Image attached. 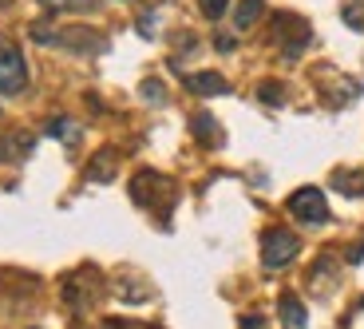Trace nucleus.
<instances>
[{
  "label": "nucleus",
  "mask_w": 364,
  "mask_h": 329,
  "mask_svg": "<svg viewBox=\"0 0 364 329\" xmlns=\"http://www.w3.org/2000/svg\"><path fill=\"white\" fill-rule=\"evenodd\" d=\"M289 214L297 222H305V226H325V222H328L325 191H317V187H301V191L289 199Z\"/></svg>",
  "instance_id": "nucleus-1"
},
{
  "label": "nucleus",
  "mask_w": 364,
  "mask_h": 329,
  "mask_svg": "<svg viewBox=\"0 0 364 329\" xmlns=\"http://www.w3.org/2000/svg\"><path fill=\"white\" fill-rule=\"evenodd\" d=\"M301 242L297 234H289V230H269V234L262 238V262L265 270H282V266H289L293 258H297Z\"/></svg>",
  "instance_id": "nucleus-2"
},
{
  "label": "nucleus",
  "mask_w": 364,
  "mask_h": 329,
  "mask_svg": "<svg viewBox=\"0 0 364 329\" xmlns=\"http://www.w3.org/2000/svg\"><path fill=\"white\" fill-rule=\"evenodd\" d=\"M24 83H28L24 56H20L16 48H4V52H0V92L16 95V92H24Z\"/></svg>",
  "instance_id": "nucleus-3"
},
{
  "label": "nucleus",
  "mask_w": 364,
  "mask_h": 329,
  "mask_svg": "<svg viewBox=\"0 0 364 329\" xmlns=\"http://www.w3.org/2000/svg\"><path fill=\"white\" fill-rule=\"evenodd\" d=\"M186 88H191L194 95H226L230 92V83L222 80L218 72H194V75H186Z\"/></svg>",
  "instance_id": "nucleus-4"
},
{
  "label": "nucleus",
  "mask_w": 364,
  "mask_h": 329,
  "mask_svg": "<svg viewBox=\"0 0 364 329\" xmlns=\"http://www.w3.org/2000/svg\"><path fill=\"white\" fill-rule=\"evenodd\" d=\"M32 155V135H0V163H24Z\"/></svg>",
  "instance_id": "nucleus-5"
},
{
  "label": "nucleus",
  "mask_w": 364,
  "mask_h": 329,
  "mask_svg": "<svg viewBox=\"0 0 364 329\" xmlns=\"http://www.w3.org/2000/svg\"><path fill=\"white\" fill-rule=\"evenodd\" d=\"M282 321L289 329H309V313L297 302V293H282Z\"/></svg>",
  "instance_id": "nucleus-6"
},
{
  "label": "nucleus",
  "mask_w": 364,
  "mask_h": 329,
  "mask_svg": "<svg viewBox=\"0 0 364 329\" xmlns=\"http://www.w3.org/2000/svg\"><path fill=\"white\" fill-rule=\"evenodd\" d=\"M87 174L95 179V183H107V179H115V151H100V155H95V163L87 167Z\"/></svg>",
  "instance_id": "nucleus-7"
},
{
  "label": "nucleus",
  "mask_w": 364,
  "mask_h": 329,
  "mask_svg": "<svg viewBox=\"0 0 364 329\" xmlns=\"http://www.w3.org/2000/svg\"><path fill=\"white\" fill-rule=\"evenodd\" d=\"M262 16V0H237V12H234V28L237 32H246L254 20Z\"/></svg>",
  "instance_id": "nucleus-8"
},
{
  "label": "nucleus",
  "mask_w": 364,
  "mask_h": 329,
  "mask_svg": "<svg viewBox=\"0 0 364 329\" xmlns=\"http://www.w3.org/2000/svg\"><path fill=\"white\" fill-rule=\"evenodd\" d=\"M191 123H194V135H198L202 143H218V139H222V135H218V123H214V115H206V111H198Z\"/></svg>",
  "instance_id": "nucleus-9"
},
{
  "label": "nucleus",
  "mask_w": 364,
  "mask_h": 329,
  "mask_svg": "<svg viewBox=\"0 0 364 329\" xmlns=\"http://www.w3.org/2000/svg\"><path fill=\"white\" fill-rule=\"evenodd\" d=\"M44 131H48L52 139H64V143H75V139H80V131H75L72 119H52V123H48Z\"/></svg>",
  "instance_id": "nucleus-10"
},
{
  "label": "nucleus",
  "mask_w": 364,
  "mask_h": 329,
  "mask_svg": "<svg viewBox=\"0 0 364 329\" xmlns=\"http://www.w3.org/2000/svg\"><path fill=\"white\" fill-rule=\"evenodd\" d=\"M257 100L269 103V108H282V103H285V88H282V83H262V88H257Z\"/></svg>",
  "instance_id": "nucleus-11"
},
{
  "label": "nucleus",
  "mask_w": 364,
  "mask_h": 329,
  "mask_svg": "<svg viewBox=\"0 0 364 329\" xmlns=\"http://www.w3.org/2000/svg\"><path fill=\"white\" fill-rule=\"evenodd\" d=\"M139 95H143L146 103H163L166 100V88H163V80H143V83H139Z\"/></svg>",
  "instance_id": "nucleus-12"
},
{
  "label": "nucleus",
  "mask_w": 364,
  "mask_h": 329,
  "mask_svg": "<svg viewBox=\"0 0 364 329\" xmlns=\"http://www.w3.org/2000/svg\"><path fill=\"white\" fill-rule=\"evenodd\" d=\"M333 183L341 187V194H360V187H364V174H348V171H337V179Z\"/></svg>",
  "instance_id": "nucleus-13"
},
{
  "label": "nucleus",
  "mask_w": 364,
  "mask_h": 329,
  "mask_svg": "<svg viewBox=\"0 0 364 329\" xmlns=\"http://www.w3.org/2000/svg\"><path fill=\"white\" fill-rule=\"evenodd\" d=\"M198 9H202V16H206V20H218L222 12L230 9V0H198Z\"/></svg>",
  "instance_id": "nucleus-14"
},
{
  "label": "nucleus",
  "mask_w": 364,
  "mask_h": 329,
  "mask_svg": "<svg viewBox=\"0 0 364 329\" xmlns=\"http://www.w3.org/2000/svg\"><path fill=\"white\" fill-rule=\"evenodd\" d=\"M345 24H353L356 32H364V4H345Z\"/></svg>",
  "instance_id": "nucleus-15"
},
{
  "label": "nucleus",
  "mask_w": 364,
  "mask_h": 329,
  "mask_svg": "<svg viewBox=\"0 0 364 329\" xmlns=\"http://www.w3.org/2000/svg\"><path fill=\"white\" fill-rule=\"evenodd\" d=\"M44 9H91L95 0H40Z\"/></svg>",
  "instance_id": "nucleus-16"
},
{
  "label": "nucleus",
  "mask_w": 364,
  "mask_h": 329,
  "mask_svg": "<svg viewBox=\"0 0 364 329\" xmlns=\"http://www.w3.org/2000/svg\"><path fill=\"white\" fill-rule=\"evenodd\" d=\"M139 32H143V36H155V12H143V20H139Z\"/></svg>",
  "instance_id": "nucleus-17"
},
{
  "label": "nucleus",
  "mask_w": 364,
  "mask_h": 329,
  "mask_svg": "<svg viewBox=\"0 0 364 329\" xmlns=\"http://www.w3.org/2000/svg\"><path fill=\"white\" fill-rule=\"evenodd\" d=\"M265 321H262V313H246V318H242V329H262Z\"/></svg>",
  "instance_id": "nucleus-18"
},
{
  "label": "nucleus",
  "mask_w": 364,
  "mask_h": 329,
  "mask_svg": "<svg viewBox=\"0 0 364 329\" xmlns=\"http://www.w3.org/2000/svg\"><path fill=\"white\" fill-rule=\"evenodd\" d=\"M214 44H218V52H230V48H234V40H230V36H218Z\"/></svg>",
  "instance_id": "nucleus-19"
},
{
  "label": "nucleus",
  "mask_w": 364,
  "mask_h": 329,
  "mask_svg": "<svg viewBox=\"0 0 364 329\" xmlns=\"http://www.w3.org/2000/svg\"><path fill=\"white\" fill-rule=\"evenodd\" d=\"M348 262H364V246H353V250H348Z\"/></svg>",
  "instance_id": "nucleus-20"
},
{
  "label": "nucleus",
  "mask_w": 364,
  "mask_h": 329,
  "mask_svg": "<svg viewBox=\"0 0 364 329\" xmlns=\"http://www.w3.org/2000/svg\"><path fill=\"white\" fill-rule=\"evenodd\" d=\"M0 4H9V0H0Z\"/></svg>",
  "instance_id": "nucleus-21"
}]
</instances>
